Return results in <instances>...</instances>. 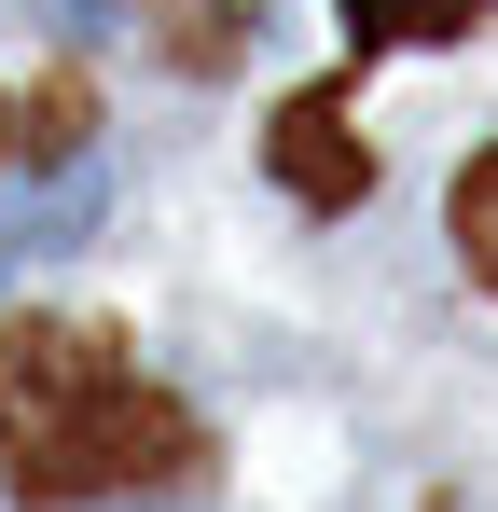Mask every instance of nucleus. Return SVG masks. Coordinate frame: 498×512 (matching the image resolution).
I'll use <instances>...</instances> for the list:
<instances>
[{
	"label": "nucleus",
	"instance_id": "obj_3",
	"mask_svg": "<svg viewBox=\"0 0 498 512\" xmlns=\"http://www.w3.org/2000/svg\"><path fill=\"white\" fill-rule=\"evenodd\" d=\"M263 14H277V0H153V56L194 70V84H222L249 42H263Z\"/></svg>",
	"mask_w": 498,
	"mask_h": 512
},
{
	"label": "nucleus",
	"instance_id": "obj_5",
	"mask_svg": "<svg viewBox=\"0 0 498 512\" xmlns=\"http://www.w3.org/2000/svg\"><path fill=\"white\" fill-rule=\"evenodd\" d=\"M443 222H457V263L498 291V153H471V167H457V208H443Z\"/></svg>",
	"mask_w": 498,
	"mask_h": 512
},
{
	"label": "nucleus",
	"instance_id": "obj_6",
	"mask_svg": "<svg viewBox=\"0 0 498 512\" xmlns=\"http://www.w3.org/2000/svg\"><path fill=\"white\" fill-rule=\"evenodd\" d=\"M0 153H14V111H0Z\"/></svg>",
	"mask_w": 498,
	"mask_h": 512
},
{
	"label": "nucleus",
	"instance_id": "obj_1",
	"mask_svg": "<svg viewBox=\"0 0 498 512\" xmlns=\"http://www.w3.org/2000/svg\"><path fill=\"white\" fill-rule=\"evenodd\" d=\"M0 471H14V499L70 512V499L208 471V429L97 319H0Z\"/></svg>",
	"mask_w": 498,
	"mask_h": 512
},
{
	"label": "nucleus",
	"instance_id": "obj_2",
	"mask_svg": "<svg viewBox=\"0 0 498 512\" xmlns=\"http://www.w3.org/2000/svg\"><path fill=\"white\" fill-rule=\"evenodd\" d=\"M263 153H277V180H291L305 208H360V194H374V153L346 139V97H332V84L291 97V111L263 125Z\"/></svg>",
	"mask_w": 498,
	"mask_h": 512
},
{
	"label": "nucleus",
	"instance_id": "obj_4",
	"mask_svg": "<svg viewBox=\"0 0 498 512\" xmlns=\"http://www.w3.org/2000/svg\"><path fill=\"white\" fill-rule=\"evenodd\" d=\"M498 0H346V42L360 56H388V42H471Z\"/></svg>",
	"mask_w": 498,
	"mask_h": 512
}]
</instances>
